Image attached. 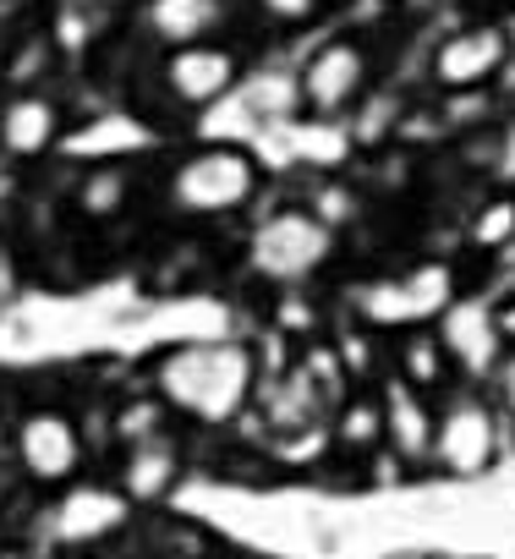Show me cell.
I'll use <instances>...</instances> for the list:
<instances>
[{
	"instance_id": "1",
	"label": "cell",
	"mask_w": 515,
	"mask_h": 559,
	"mask_svg": "<svg viewBox=\"0 0 515 559\" xmlns=\"http://www.w3.org/2000/svg\"><path fill=\"white\" fill-rule=\"evenodd\" d=\"M154 390L165 412L192 423H230L252 395V352L241 346H176L154 362Z\"/></svg>"
},
{
	"instance_id": "2",
	"label": "cell",
	"mask_w": 515,
	"mask_h": 559,
	"mask_svg": "<svg viewBox=\"0 0 515 559\" xmlns=\"http://www.w3.org/2000/svg\"><path fill=\"white\" fill-rule=\"evenodd\" d=\"M252 192H258V165L236 143H208V148L187 154L170 176V203L181 214H203V219L236 214Z\"/></svg>"
},
{
	"instance_id": "3",
	"label": "cell",
	"mask_w": 515,
	"mask_h": 559,
	"mask_svg": "<svg viewBox=\"0 0 515 559\" xmlns=\"http://www.w3.org/2000/svg\"><path fill=\"white\" fill-rule=\"evenodd\" d=\"M373 83V50L357 34H335L324 45H313V56L297 72V99L308 116L319 121H340L357 110V99Z\"/></svg>"
},
{
	"instance_id": "4",
	"label": "cell",
	"mask_w": 515,
	"mask_h": 559,
	"mask_svg": "<svg viewBox=\"0 0 515 559\" xmlns=\"http://www.w3.org/2000/svg\"><path fill=\"white\" fill-rule=\"evenodd\" d=\"M504 61H515V45H510V28L493 23V17H477V23H460L450 28L433 50H428V78L444 88V94H477L488 88Z\"/></svg>"
},
{
	"instance_id": "5",
	"label": "cell",
	"mask_w": 515,
	"mask_h": 559,
	"mask_svg": "<svg viewBox=\"0 0 515 559\" xmlns=\"http://www.w3.org/2000/svg\"><path fill=\"white\" fill-rule=\"evenodd\" d=\"M450 477H482L499 455V412L488 406V395L455 390L439 412H433V450H428Z\"/></svg>"
},
{
	"instance_id": "6",
	"label": "cell",
	"mask_w": 515,
	"mask_h": 559,
	"mask_svg": "<svg viewBox=\"0 0 515 559\" xmlns=\"http://www.w3.org/2000/svg\"><path fill=\"white\" fill-rule=\"evenodd\" d=\"M159 88L181 105V110H208L225 94L241 88V56L225 39H203V45H176L159 61Z\"/></svg>"
},
{
	"instance_id": "7",
	"label": "cell",
	"mask_w": 515,
	"mask_h": 559,
	"mask_svg": "<svg viewBox=\"0 0 515 559\" xmlns=\"http://www.w3.org/2000/svg\"><path fill=\"white\" fill-rule=\"evenodd\" d=\"M12 455H17V466L34 483L61 488V483H72L83 472L88 444H83V428L67 412H28L17 423V433H12Z\"/></svg>"
},
{
	"instance_id": "8",
	"label": "cell",
	"mask_w": 515,
	"mask_h": 559,
	"mask_svg": "<svg viewBox=\"0 0 515 559\" xmlns=\"http://www.w3.org/2000/svg\"><path fill=\"white\" fill-rule=\"evenodd\" d=\"M335 252V236L313 214H275L252 241V263L275 280H302Z\"/></svg>"
},
{
	"instance_id": "9",
	"label": "cell",
	"mask_w": 515,
	"mask_h": 559,
	"mask_svg": "<svg viewBox=\"0 0 515 559\" xmlns=\"http://www.w3.org/2000/svg\"><path fill=\"white\" fill-rule=\"evenodd\" d=\"M236 23V0H143L137 7V28L148 34V45H203V39H225V28Z\"/></svg>"
},
{
	"instance_id": "10",
	"label": "cell",
	"mask_w": 515,
	"mask_h": 559,
	"mask_svg": "<svg viewBox=\"0 0 515 559\" xmlns=\"http://www.w3.org/2000/svg\"><path fill=\"white\" fill-rule=\"evenodd\" d=\"M61 138V105L45 88H12L0 99V148L12 159H39Z\"/></svg>"
},
{
	"instance_id": "11",
	"label": "cell",
	"mask_w": 515,
	"mask_h": 559,
	"mask_svg": "<svg viewBox=\"0 0 515 559\" xmlns=\"http://www.w3.org/2000/svg\"><path fill=\"white\" fill-rule=\"evenodd\" d=\"M439 341H444V352H450V368H460V373H477V379H488L493 373V362H499V335H493V313L482 308V302H450L444 313H439Z\"/></svg>"
},
{
	"instance_id": "12",
	"label": "cell",
	"mask_w": 515,
	"mask_h": 559,
	"mask_svg": "<svg viewBox=\"0 0 515 559\" xmlns=\"http://www.w3.org/2000/svg\"><path fill=\"white\" fill-rule=\"evenodd\" d=\"M379 412H384V444L400 461H411V466L428 461V450H433V406H428V395H417L400 379H390L384 395H379Z\"/></svg>"
},
{
	"instance_id": "13",
	"label": "cell",
	"mask_w": 515,
	"mask_h": 559,
	"mask_svg": "<svg viewBox=\"0 0 515 559\" xmlns=\"http://www.w3.org/2000/svg\"><path fill=\"white\" fill-rule=\"evenodd\" d=\"M181 477V450L176 439L154 433V439H132L127 444V461H121V499L127 504H154L176 488Z\"/></svg>"
},
{
	"instance_id": "14",
	"label": "cell",
	"mask_w": 515,
	"mask_h": 559,
	"mask_svg": "<svg viewBox=\"0 0 515 559\" xmlns=\"http://www.w3.org/2000/svg\"><path fill=\"white\" fill-rule=\"evenodd\" d=\"M395 379H400L406 390L428 395V401L450 390L455 368H450V352H444V341H439L433 324H406V330L395 335Z\"/></svg>"
},
{
	"instance_id": "15",
	"label": "cell",
	"mask_w": 515,
	"mask_h": 559,
	"mask_svg": "<svg viewBox=\"0 0 515 559\" xmlns=\"http://www.w3.org/2000/svg\"><path fill=\"white\" fill-rule=\"evenodd\" d=\"M450 302H455L450 269H444V263H422V269H411L406 280H395L390 319H384V324H428V319H439Z\"/></svg>"
},
{
	"instance_id": "16",
	"label": "cell",
	"mask_w": 515,
	"mask_h": 559,
	"mask_svg": "<svg viewBox=\"0 0 515 559\" xmlns=\"http://www.w3.org/2000/svg\"><path fill=\"white\" fill-rule=\"evenodd\" d=\"M121 515H127V499H121V493H110V488H72V493L61 499L56 526H61L67 543H88V537L110 532Z\"/></svg>"
},
{
	"instance_id": "17",
	"label": "cell",
	"mask_w": 515,
	"mask_h": 559,
	"mask_svg": "<svg viewBox=\"0 0 515 559\" xmlns=\"http://www.w3.org/2000/svg\"><path fill=\"white\" fill-rule=\"evenodd\" d=\"M132 203V170L127 165H94L77 181V214L83 219H116Z\"/></svg>"
},
{
	"instance_id": "18",
	"label": "cell",
	"mask_w": 515,
	"mask_h": 559,
	"mask_svg": "<svg viewBox=\"0 0 515 559\" xmlns=\"http://www.w3.org/2000/svg\"><path fill=\"white\" fill-rule=\"evenodd\" d=\"M335 444L351 450V455L379 450V444H384V412H379V401H368V395H346L340 412H335Z\"/></svg>"
},
{
	"instance_id": "19",
	"label": "cell",
	"mask_w": 515,
	"mask_h": 559,
	"mask_svg": "<svg viewBox=\"0 0 515 559\" xmlns=\"http://www.w3.org/2000/svg\"><path fill=\"white\" fill-rule=\"evenodd\" d=\"M471 247L477 252H504L515 247V192H493L477 219H471Z\"/></svg>"
},
{
	"instance_id": "20",
	"label": "cell",
	"mask_w": 515,
	"mask_h": 559,
	"mask_svg": "<svg viewBox=\"0 0 515 559\" xmlns=\"http://www.w3.org/2000/svg\"><path fill=\"white\" fill-rule=\"evenodd\" d=\"M241 99H247L252 116H297V110H302L297 78H286V72H258V78L241 88Z\"/></svg>"
},
{
	"instance_id": "21",
	"label": "cell",
	"mask_w": 515,
	"mask_h": 559,
	"mask_svg": "<svg viewBox=\"0 0 515 559\" xmlns=\"http://www.w3.org/2000/svg\"><path fill=\"white\" fill-rule=\"evenodd\" d=\"M56 39L50 34H34V39H23L17 50H12V67H7V83L12 88H39L45 78H50V67H56Z\"/></svg>"
},
{
	"instance_id": "22",
	"label": "cell",
	"mask_w": 515,
	"mask_h": 559,
	"mask_svg": "<svg viewBox=\"0 0 515 559\" xmlns=\"http://www.w3.org/2000/svg\"><path fill=\"white\" fill-rule=\"evenodd\" d=\"M308 214H313L324 230H335V225H346V219L357 214V198H351V187H340V181H324Z\"/></svg>"
},
{
	"instance_id": "23",
	"label": "cell",
	"mask_w": 515,
	"mask_h": 559,
	"mask_svg": "<svg viewBox=\"0 0 515 559\" xmlns=\"http://www.w3.org/2000/svg\"><path fill=\"white\" fill-rule=\"evenodd\" d=\"M488 170H493L499 187L515 192V116L499 127V138H493V148H488Z\"/></svg>"
},
{
	"instance_id": "24",
	"label": "cell",
	"mask_w": 515,
	"mask_h": 559,
	"mask_svg": "<svg viewBox=\"0 0 515 559\" xmlns=\"http://www.w3.org/2000/svg\"><path fill=\"white\" fill-rule=\"evenodd\" d=\"M488 384H493V412H504V417H515V352H499V362H493V373H488Z\"/></svg>"
},
{
	"instance_id": "25",
	"label": "cell",
	"mask_w": 515,
	"mask_h": 559,
	"mask_svg": "<svg viewBox=\"0 0 515 559\" xmlns=\"http://www.w3.org/2000/svg\"><path fill=\"white\" fill-rule=\"evenodd\" d=\"M488 313H493V335H499V346L515 352V297L499 302V308H488Z\"/></svg>"
},
{
	"instance_id": "26",
	"label": "cell",
	"mask_w": 515,
	"mask_h": 559,
	"mask_svg": "<svg viewBox=\"0 0 515 559\" xmlns=\"http://www.w3.org/2000/svg\"><path fill=\"white\" fill-rule=\"evenodd\" d=\"M0 559H28V554H17V548H0Z\"/></svg>"
},
{
	"instance_id": "27",
	"label": "cell",
	"mask_w": 515,
	"mask_h": 559,
	"mask_svg": "<svg viewBox=\"0 0 515 559\" xmlns=\"http://www.w3.org/2000/svg\"><path fill=\"white\" fill-rule=\"evenodd\" d=\"M56 559H88V554H56Z\"/></svg>"
}]
</instances>
